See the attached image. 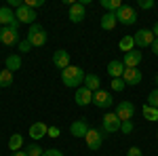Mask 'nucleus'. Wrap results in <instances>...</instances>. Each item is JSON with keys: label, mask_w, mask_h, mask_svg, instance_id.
<instances>
[{"label": "nucleus", "mask_w": 158, "mask_h": 156, "mask_svg": "<svg viewBox=\"0 0 158 156\" xmlns=\"http://www.w3.org/2000/svg\"><path fill=\"white\" fill-rule=\"evenodd\" d=\"M85 70L82 68H78V65H68L65 70H61V82L65 84V86H70V89H78L80 84L85 82Z\"/></svg>", "instance_id": "obj_1"}, {"label": "nucleus", "mask_w": 158, "mask_h": 156, "mask_svg": "<svg viewBox=\"0 0 158 156\" xmlns=\"http://www.w3.org/2000/svg\"><path fill=\"white\" fill-rule=\"evenodd\" d=\"M25 40L32 44V47H44L47 44V30L42 27L40 23H34L30 25V30H27V36H25Z\"/></svg>", "instance_id": "obj_2"}, {"label": "nucleus", "mask_w": 158, "mask_h": 156, "mask_svg": "<svg viewBox=\"0 0 158 156\" xmlns=\"http://www.w3.org/2000/svg\"><path fill=\"white\" fill-rule=\"evenodd\" d=\"M133 40H135V47L146 48V47H152V42L156 40V36L152 34V30L141 27V30H137V32L133 34Z\"/></svg>", "instance_id": "obj_3"}, {"label": "nucleus", "mask_w": 158, "mask_h": 156, "mask_svg": "<svg viewBox=\"0 0 158 156\" xmlns=\"http://www.w3.org/2000/svg\"><path fill=\"white\" fill-rule=\"evenodd\" d=\"M116 19H118V23H122V25H133L135 21H137V11H135L133 6L122 4L120 9L116 11Z\"/></svg>", "instance_id": "obj_4"}, {"label": "nucleus", "mask_w": 158, "mask_h": 156, "mask_svg": "<svg viewBox=\"0 0 158 156\" xmlns=\"http://www.w3.org/2000/svg\"><path fill=\"white\" fill-rule=\"evenodd\" d=\"M103 135H106L103 129H89V133H86V137H85L86 145L91 150H99L101 144H103Z\"/></svg>", "instance_id": "obj_5"}, {"label": "nucleus", "mask_w": 158, "mask_h": 156, "mask_svg": "<svg viewBox=\"0 0 158 156\" xmlns=\"http://www.w3.org/2000/svg\"><path fill=\"white\" fill-rule=\"evenodd\" d=\"M15 17H17V21H19V23H30V25L36 23V11H34V9H30L25 2H23V6H19V9L15 11Z\"/></svg>", "instance_id": "obj_6"}, {"label": "nucleus", "mask_w": 158, "mask_h": 156, "mask_svg": "<svg viewBox=\"0 0 158 156\" xmlns=\"http://www.w3.org/2000/svg\"><path fill=\"white\" fill-rule=\"evenodd\" d=\"M120 124H122V120L116 116V112H108L106 116H103V131L106 133H116V131H120Z\"/></svg>", "instance_id": "obj_7"}, {"label": "nucleus", "mask_w": 158, "mask_h": 156, "mask_svg": "<svg viewBox=\"0 0 158 156\" xmlns=\"http://www.w3.org/2000/svg\"><path fill=\"white\" fill-rule=\"evenodd\" d=\"M0 42H2L4 47L19 44V32L13 30V27H2V30H0Z\"/></svg>", "instance_id": "obj_8"}, {"label": "nucleus", "mask_w": 158, "mask_h": 156, "mask_svg": "<svg viewBox=\"0 0 158 156\" xmlns=\"http://www.w3.org/2000/svg\"><path fill=\"white\" fill-rule=\"evenodd\" d=\"M93 103L97 106V108H110L112 103H114V99H112V95H110L108 91H103V89H99V91H95L93 93Z\"/></svg>", "instance_id": "obj_9"}, {"label": "nucleus", "mask_w": 158, "mask_h": 156, "mask_svg": "<svg viewBox=\"0 0 158 156\" xmlns=\"http://www.w3.org/2000/svg\"><path fill=\"white\" fill-rule=\"evenodd\" d=\"M135 114V106L131 101H118V106H116V116L120 120H131Z\"/></svg>", "instance_id": "obj_10"}, {"label": "nucleus", "mask_w": 158, "mask_h": 156, "mask_svg": "<svg viewBox=\"0 0 158 156\" xmlns=\"http://www.w3.org/2000/svg\"><path fill=\"white\" fill-rule=\"evenodd\" d=\"M85 17H86V6L82 2H74L70 6V21L72 23H80Z\"/></svg>", "instance_id": "obj_11"}, {"label": "nucleus", "mask_w": 158, "mask_h": 156, "mask_svg": "<svg viewBox=\"0 0 158 156\" xmlns=\"http://www.w3.org/2000/svg\"><path fill=\"white\" fill-rule=\"evenodd\" d=\"M53 63H55V68L65 70V68L70 65V53H68L65 48H57V51L53 53Z\"/></svg>", "instance_id": "obj_12"}, {"label": "nucleus", "mask_w": 158, "mask_h": 156, "mask_svg": "<svg viewBox=\"0 0 158 156\" xmlns=\"http://www.w3.org/2000/svg\"><path fill=\"white\" fill-rule=\"evenodd\" d=\"M122 80L124 84H139L141 82V70L139 68H124V74H122Z\"/></svg>", "instance_id": "obj_13"}, {"label": "nucleus", "mask_w": 158, "mask_h": 156, "mask_svg": "<svg viewBox=\"0 0 158 156\" xmlns=\"http://www.w3.org/2000/svg\"><path fill=\"white\" fill-rule=\"evenodd\" d=\"M74 101H76L78 106H89V103H93V91H89L86 86H78Z\"/></svg>", "instance_id": "obj_14"}, {"label": "nucleus", "mask_w": 158, "mask_h": 156, "mask_svg": "<svg viewBox=\"0 0 158 156\" xmlns=\"http://www.w3.org/2000/svg\"><path fill=\"white\" fill-rule=\"evenodd\" d=\"M124 68H139V63H141V51H129V53H124Z\"/></svg>", "instance_id": "obj_15"}, {"label": "nucleus", "mask_w": 158, "mask_h": 156, "mask_svg": "<svg viewBox=\"0 0 158 156\" xmlns=\"http://www.w3.org/2000/svg\"><path fill=\"white\" fill-rule=\"evenodd\" d=\"M70 133H72L74 137H86V133H89L86 120L80 118V120H76V122H72V124H70Z\"/></svg>", "instance_id": "obj_16"}, {"label": "nucleus", "mask_w": 158, "mask_h": 156, "mask_svg": "<svg viewBox=\"0 0 158 156\" xmlns=\"http://www.w3.org/2000/svg\"><path fill=\"white\" fill-rule=\"evenodd\" d=\"M44 135H49V127L44 124V122H34L32 127H30V137L38 141V139H42Z\"/></svg>", "instance_id": "obj_17"}, {"label": "nucleus", "mask_w": 158, "mask_h": 156, "mask_svg": "<svg viewBox=\"0 0 158 156\" xmlns=\"http://www.w3.org/2000/svg\"><path fill=\"white\" fill-rule=\"evenodd\" d=\"M17 21V17H15V11H13L11 6H0V25H11Z\"/></svg>", "instance_id": "obj_18"}, {"label": "nucleus", "mask_w": 158, "mask_h": 156, "mask_svg": "<svg viewBox=\"0 0 158 156\" xmlns=\"http://www.w3.org/2000/svg\"><path fill=\"white\" fill-rule=\"evenodd\" d=\"M108 74L112 76V80H114V78H122V74H124V63L118 61V59L110 61L108 63Z\"/></svg>", "instance_id": "obj_19"}, {"label": "nucleus", "mask_w": 158, "mask_h": 156, "mask_svg": "<svg viewBox=\"0 0 158 156\" xmlns=\"http://www.w3.org/2000/svg\"><path fill=\"white\" fill-rule=\"evenodd\" d=\"M116 23H118V19H116V13H106L103 17H101V30H106V32H110V30H114L116 27Z\"/></svg>", "instance_id": "obj_20"}, {"label": "nucleus", "mask_w": 158, "mask_h": 156, "mask_svg": "<svg viewBox=\"0 0 158 156\" xmlns=\"http://www.w3.org/2000/svg\"><path fill=\"white\" fill-rule=\"evenodd\" d=\"M4 68L9 70V72H17L19 68H21V55H17V53H13V55H9L6 57V63H4Z\"/></svg>", "instance_id": "obj_21"}, {"label": "nucleus", "mask_w": 158, "mask_h": 156, "mask_svg": "<svg viewBox=\"0 0 158 156\" xmlns=\"http://www.w3.org/2000/svg\"><path fill=\"white\" fill-rule=\"evenodd\" d=\"M82 84H85L89 91H93V93H95V91H99L101 78H99L97 74H86V76H85V82H82Z\"/></svg>", "instance_id": "obj_22"}, {"label": "nucleus", "mask_w": 158, "mask_h": 156, "mask_svg": "<svg viewBox=\"0 0 158 156\" xmlns=\"http://www.w3.org/2000/svg\"><path fill=\"white\" fill-rule=\"evenodd\" d=\"M9 150H11V152L23 150V135H19V133L11 135V139H9Z\"/></svg>", "instance_id": "obj_23"}, {"label": "nucleus", "mask_w": 158, "mask_h": 156, "mask_svg": "<svg viewBox=\"0 0 158 156\" xmlns=\"http://www.w3.org/2000/svg\"><path fill=\"white\" fill-rule=\"evenodd\" d=\"M141 112H143V118L146 120H150V122H156L158 120V108H152V106H143L141 108Z\"/></svg>", "instance_id": "obj_24"}, {"label": "nucleus", "mask_w": 158, "mask_h": 156, "mask_svg": "<svg viewBox=\"0 0 158 156\" xmlns=\"http://www.w3.org/2000/svg\"><path fill=\"white\" fill-rule=\"evenodd\" d=\"M101 6L106 9V13H116L122 6L120 0H101Z\"/></svg>", "instance_id": "obj_25"}, {"label": "nucleus", "mask_w": 158, "mask_h": 156, "mask_svg": "<svg viewBox=\"0 0 158 156\" xmlns=\"http://www.w3.org/2000/svg\"><path fill=\"white\" fill-rule=\"evenodd\" d=\"M11 84H13V72H9L6 68L0 70V86L6 89V86H11Z\"/></svg>", "instance_id": "obj_26"}, {"label": "nucleus", "mask_w": 158, "mask_h": 156, "mask_svg": "<svg viewBox=\"0 0 158 156\" xmlns=\"http://www.w3.org/2000/svg\"><path fill=\"white\" fill-rule=\"evenodd\" d=\"M118 47H120V51H124V53L133 51V48H135V40H133V36H124V38H120Z\"/></svg>", "instance_id": "obj_27"}, {"label": "nucleus", "mask_w": 158, "mask_h": 156, "mask_svg": "<svg viewBox=\"0 0 158 156\" xmlns=\"http://www.w3.org/2000/svg\"><path fill=\"white\" fill-rule=\"evenodd\" d=\"M23 150L27 152V156H42L44 154V150H42L38 144H30V145H25Z\"/></svg>", "instance_id": "obj_28"}, {"label": "nucleus", "mask_w": 158, "mask_h": 156, "mask_svg": "<svg viewBox=\"0 0 158 156\" xmlns=\"http://www.w3.org/2000/svg\"><path fill=\"white\" fill-rule=\"evenodd\" d=\"M148 106L158 108V86L154 89V91H150V95H148Z\"/></svg>", "instance_id": "obj_29"}, {"label": "nucleus", "mask_w": 158, "mask_h": 156, "mask_svg": "<svg viewBox=\"0 0 158 156\" xmlns=\"http://www.w3.org/2000/svg\"><path fill=\"white\" fill-rule=\"evenodd\" d=\"M120 131L124 133V135H129V133L133 131V122H131V120H122V124H120Z\"/></svg>", "instance_id": "obj_30"}, {"label": "nucleus", "mask_w": 158, "mask_h": 156, "mask_svg": "<svg viewBox=\"0 0 158 156\" xmlns=\"http://www.w3.org/2000/svg\"><path fill=\"white\" fill-rule=\"evenodd\" d=\"M124 86H127V84H124L122 78H114V80H112V89H114V91H122Z\"/></svg>", "instance_id": "obj_31"}, {"label": "nucleus", "mask_w": 158, "mask_h": 156, "mask_svg": "<svg viewBox=\"0 0 158 156\" xmlns=\"http://www.w3.org/2000/svg\"><path fill=\"white\" fill-rule=\"evenodd\" d=\"M42 156H63V152L57 150V148H49V150H44V154H42Z\"/></svg>", "instance_id": "obj_32"}, {"label": "nucleus", "mask_w": 158, "mask_h": 156, "mask_svg": "<svg viewBox=\"0 0 158 156\" xmlns=\"http://www.w3.org/2000/svg\"><path fill=\"white\" fill-rule=\"evenodd\" d=\"M139 6H141L143 11H150V9L154 6V0H139Z\"/></svg>", "instance_id": "obj_33"}, {"label": "nucleus", "mask_w": 158, "mask_h": 156, "mask_svg": "<svg viewBox=\"0 0 158 156\" xmlns=\"http://www.w3.org/2000/svg\"><path fill=\"white\" fill-rule=\"evenodd\" d=\"M127 156H143V152H141V148H137V145H133V148H129V152H127Z\"/></svg>", "instance_id": "obj_34"}, {"label": "nucleus", "mask_w": 158, "mask_h": 156, "mask_svg": "<svg viewBox=\"0 0 158 156\" xmlns=\"http://www.w3.org/2000/svg\"><path fill=\"white\" fill-rule=\"evenodd\" d=\"M30 48H32V44H30L27 40H19V51H21V53H27Z\"/></svg>", "instance_id": "obj_35"}, {"label": "nucleus", "mask_w": 158, "mask_h": 156, "mask_svg": "<svg viewBox=\"0 0 158 156\" xmlns=\"http://www.w3.org/2000/svg\"><path fill=\"white\" fill-rule=\"evenodd\" d=\"M25 4H27L30 9H36V6H42V4H44V0H27Z\"/></svg>", "instance_id": "obj_36"}, {"label": "nucleus", "mask_w": 158, "mask_h": 156, "mask_svg": "<svg viewBox=\"0 0 158 156\" xmlns=\"http://www.w3.org/2000/svg\"><path fill=\"white\" fill-rule=\"evenodd\" d=\"M61 131H59V127H49V137H59Z\"/></svg>", "instance_id": "obj_37"}, {"label": "nucleus", "mask_w": 158, "mask_h": 156, "mask_svg": "<svg viewBox=\"0 0 158 156\" xmlns=\"http://www.w3.org/2000/svg\"><path fill=\"white\" fill-rule=\"evenodd\" d=\"M6 6H15V9H19V6H23V2H21V0H9Z\"/></svg>", "instance_id": "obj_38"}, {"label": "nucleus", "mask_w": 158, "mask_h": 156, "mask_svg": "<svg viewBox=\"0 0 158 156\" xmlns=\"http://www.w3.org/2000/svg\"><path fill=\"white\" fill-rule=\"evenodd\" d=\"M152 53H154V55L158 57V38L154 40V42H152Z\"/></svg>", "instance_id": "obj_39"}, {"label": "nucleus", "mask_w": 158, "mask_h": 156, "mask_svg": "<svg viewBox=\"0 0 158 156\" xmlns=\"http://www.w3.org/2000/svg\"><path fill=\"white\" fill-rule=\"evenodd\" d=\"M11 156H27V152H25V150H19V152H13Z\"/></svg>", "instance_id": "obj_40"}, {"label": "nucleus", "mask_w": 158, "mask_h": 156, "mask_svg": "<svg viewBox=\"0 0 158 156\" xmlns=\"http://www.w3.org/2000/svg\"><path fill=\"white\" fill-rule=\"evenodd\" d=\"M152 34H154V36L158 38V21H156V23H154V27H152Z\"/></svg>", "instance_id": "obj_41"}, {"label": "nucleus", "mask_w": 158, "mask_h": 156, "mask_svg": "<svg viewBox=\"0 0 158 156\" xmlns=\"http://www.w3.org/2000/svg\"><path fill=\"white\" fill-rule=\"evenodd\" d=\"M156 84H158V74H156Z\"/></svg>", "instance_id": "obj_42"}, {"label": "nucleus", "mask_w": 158, "mask_h": 156, "mask_svg": "<svg viewBox=\"0 0 158 156\" xmlns=\"http://www.w3.org/2000/svg\"><path fill=\"white\" fill-rule=\"evenodd\" d=\"M0 30H2V25H0Z\"/></svg>", "instance_id": "obj_43"}, {"label": "nucleus", "mask_w": 158, "mask_h": 156, "mask_svg": "<svg viewBox=\"0 0 158 156\" xmlns=\"http://www.w3.org/2000/svg\"><path fill=\"white\" fill-rule=\"evenodd\" d=\"M156 137H158V133H156Z\"/></svg>", "instance_id": "obj_44"}]
</instances>
